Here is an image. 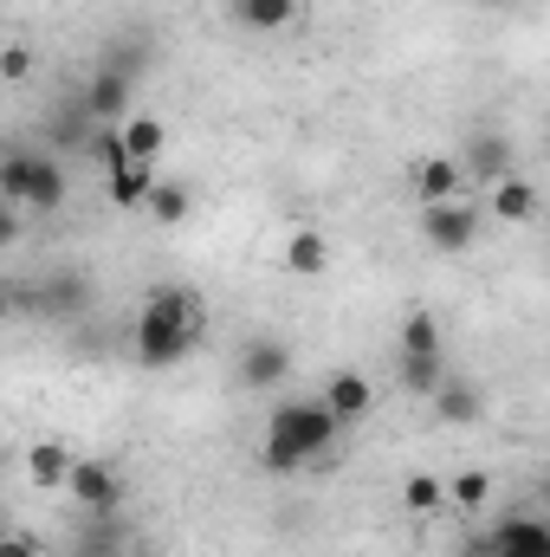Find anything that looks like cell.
Instances as JSON below:
<instances>
[{
    "label": "cell",
    "mask_w": 550,
    "mask_h": 557,
    "mask_svg": "<svg viewBox=\"0 0 550 557\" xmlns=\"http://www.w3.org/2000/svg\"><path fill=\"white\" fill-rule=\"evenodd\" d=\"M201 324H208V311H201V298H195L188 285H155L137 305L130 350H137L142 370H175V363H188V350L201 344Z\"/></svg>",
    "instance_id": "cell-1"
},
{
    "label": "cell",
    "mask_w": 550,
    "mask_h": 557,
    "mask_svg": "<svg viewBox=\"0 0 550 557\" xmlns=\"http://www.w3.org/2000/svg\"><path fill=\"white\" fill-rule=\"evenodd\" d=\"M343 441V421L330 416L317 396H285L266 421V467L273 473H298L304 460H317V454H330Z\"/></svg>",
    "instance_id": "cell-2"
},
{
    "label": "cell",
    "mask_w": 550,
    "mask_h": 557,
    "mask_svg": "<svg viewBox=\"0 0 550 557\" xmlns=\"http://www.w3.org/2000/svg\"><path fill=\"white\" fill-rule=\"evenodd\" d=\"M65 195H72V182H65L59 156H46V149H7L0 156V201H13L20 214H59Z\"/></svg>",
    "instance_id": "cell-3"
},
{
    "label": "cell",
    "mask_w": 550,
    "mask_h": 557,
    "mask_svg": "<svg viewBox=\"0 0 550 557\" xmlns=\"http://www.w3.org/2000/svg\"><path fill=\"white\" fill-rule=\"evenodd\" d=\"M130 91H137V72L130 65H98L85 78V91H78V111L91 124H124L130 117Z\"/></svg>",
    "instance_id": "cell-4"
},
{
    "label": "cell",
    "mask_w": 550,
    "mask_h": 557,
    "mask_svg": "<svg viewBox=\"0 0 550 557\" xmlns=\"http://www.w3.org/2000/svg\"><path fill=\"white\" fill-rule=\"evenodd\" d=\"M479 208L473 201H434V208H421V240L434 247V253H466L473 240H479Z\"/></svg>",
    "instance_id": "cell-5"
},
{
    "label": "cell",
    "mask_w": 550,
    "mask_h": 557,
    "mask_svg": "<svg viewBox=\"0 0 550 557\" xmlns=\"http://www.w3.org/2000/svg\"><path fill=\"white\" fill-rule=\"evenodd\" d=\"M59 493H72L85 512H117L124 506V473L111 460H72V473H65Z\"/></svg>",
    "instance_id": "cell-6"
},
{
    "label": "cell",
    "mask_w": 550,
    "mask_h": 557,
    "mask_svg": "<svg viewBox=\"0 0 550 557\" xmlns=\"http://www.w3.org/2000/svg\"><path fill=\"white\" fill-rule=\"evenodd\" d=\"M486 557H550V525L532 512H505L492 532H479Z\"/></svg>",
    "instance_id": "cell-7"
},
{
    "label": "cell",
    "mask_w": 550,
    "mask_h": 557,
    "mask_svg": "<svg viewBox=\"0 0 550 557\" xmlns=\"http://www.w3.org/2000/svg\"><path fill=\"white\" fill-rule=\"evenodd\" d=\"M240 389H278V383H291V344H278V337H253L247 350H240Z\"/></svg>",
    "instance_id": "cell-8"
},
{
    "label": "cell",
    "mask_w": 550,
    "mask_h": 557,
    "mask_svg": "<svg viewBox=\"0 0 550 557\" xmlns=\"http://www.w3.org/2000/svg\"><path fill=\"white\" fill-rule=\"evenodd\" d=\"M330 416L343 421V428H357V421L370 416V403H376V389H370V376L363 370H337L330 383H324V396H317Z\"/></svg>",
    "instance_id": "cell-9"
},
{
    "label": "cell",
    "mask_w": 550,
    "mask_h": 557,
    "mask_svg": "<svg viewBox=\"0 0 550 557\" xmlns=\"http://www.w3.org/2000/svg\"><path fill=\"white\" fill-rule=\"evenodd\" d=\"M414 201L421 208H434V201H460V188H466V175H460V156H427V162H414Z\"/></svg>",
    "instance_id": "cell-10"
},
{
    "label": "cell",
    "mask_w": 550,
    "mask_h": 557,
    "mask_svg": "<svg viewBox=\"0 0 550 557\" xmlns=\"http://www.w3.org/2000/svg\"><path fill=\"white\" fill-rule=\"evenodd\" d=\"M453 370H447V350H396V383H402V396H434L440 383H447Z\"/></svg>",
    "instance_id": "cell-11"
},
{
    "label": "cell",
    "mask_w": 550,
    "mask_h": 557,
    "mask_svg": "<svg viewBox=\"0 0 550 557\" xmlns=\"http://www.w3.org/2000/svg\"><path fill=\"white\" fill-rule=\"evenodd\" d=\"M460 175H466V182H486V188H492V182L518 175V156H512V143H505V137H492V131H486V137H473L466 162H460Z\"/></svg>",
    "instance_id": "cell-12"
},
{
    "label": "cell",
    "mask_w": 550,
    "mask_h": 557,
    "mask_svg": "<svg viewBox=\"0 0 550 557\" xmlns=\"http://www.w3.org/2000/svg\"><path fill=\"white\" fill-rule=\"evenodd\" d=\"M142 214H149L155 227H182V221L195 214V188L175 182V175H155V188L142 195Z\"/></svg>",
    "instance_id": "cell-13"
},
{
    "label": "cell",
    "mask_w": 550,
    "mask_h": 557,
    "mask_svg": "<svg viewBox=\"0 0 550 557\" xmlns=\"http://www.w3.org/2000/svg\"><path fill=\"white\" fill-rule=\"evenodd\" d=\"M155 175H162L155 162H130V156H124V162H117V169L104 175V195H111V208L137 214V208H142V195L155 188Z\"/></svg>",
    "instance_id": "cell-14"
},
{
    "label": "cell",
    "mask_w": 550,
    "mask_h": 557,
    "mask_svg": "<svg viewBox=\"0 0 550 557\" xmlns=\"http://www.w3.org/2000/svg\"><path fill=\"white\" fill-rule=\"evenodd\" d=\"M330 267V240L317 234V227H291V240H285V273L291 278H324Z\"/></svg>",
    "instance_id": "cell-15"
},
{
    "label": "cell",
    "mask_w": 550,
    "mask_h": 557,
    "mask_svg": "<svg viewBox=\"0 0 550 557\" xmlns=\"http://www.w3.org/2000/svg\"><path fill=\"white\" fill-rule=\"evenodd\" d=\"M117 137H124V156H130V162H162L168 124H162V117H149V111H130V117L117 124Z\"/></svg>",
    "instance_id": "cell-16"
},
{
    "label": "cell",
    "mask_w": 550,
    "mask_h": 557,
    "mask_svg": "<svg viewBox=\"0 0 550 557\" xmlns=\"http://www.w3.org/2000/svg\"><path fill=\"white\" fill-rule=\"evenodd\" d=\"M492 214H499L505 227H525V221L538 214V188H532L525 175H505V182H492Z\"/></svg>",
    "instance_id": "cell-17"
},
{
    "label": "cell",
    "mask_w": 550,
    "mask_h": 557,
    "mask_svg": "<svg viewBox=\"0 0 550 557\" xmlns=\"http://www.w3.org/2000/svg\"><path fill=\"white\" fill-rule=\"evenodd\" d=\"M234 20L247 33H285L298 20V0H234Z\"/></svg>",
    "instance_id": "cell-18"
},
{
    "label": "cell",
    "mask_w": 550,
    "mask_h": 557,
    "mask_svg": "<svg viewBox=\"0 0 550 557\" xmlns=\"http://www.w3.org/2000/svg\"><path fill=\"white\" fill-rule=\"evenodd\" d=\"M427 403H434V416L453 421V428L479 421V389H473V383H460V376H447V383H440V389H434Z\"/></svg>",
    "instance_id": "cell-19"
},
{
    "label": "cell",
    "mask_w": 550,
    "mask_h": 557,
    "mask_svg": "<svg viewBox=\"0 0 550 557\" xmlns=\"http://www.w3.org/2000/svg\"><path fill=\"white\" fill-rule=\"evenodd\" d=\"M26 473H33V486H65V473H72V454L59 447V441H39L33 454H26Z\"/></svg>",
    "instance_id": "cell-20"
},
{
    "label": "cell",
    "mask_w": 550,
    "mask_h": 557,
    "mask_svg": "<svg viewBox=\"0 0 550 557\" xmlns=\"http://www.w3.org/2000/svg\"><path fill=\"white\" fill-rule=\"evenodd\" d=\"M492 486H499V480H492L486 467H466V473H453V480H447V506H460V512H479V506L492 499Z\"/></svg>",
    "instance_id": "cell-21"
},
{
    "label": "cell",
    "mask_w": 550,
    "mask_h": 557,
    "mask_svg": "<svg viewBox=\"0 0 550 557\" xmlns=\"http://www.w3.org/2000/svg\"><path fill=\"white\" fill-rule=\"evenodd\" d=\"M402 506H409L414 519L440 512V506H447V480H440V473H409V480H402Z\"/></svg>",
    "instance_id": "cell-22"
},
{
    "label": "cell",
    "mask_w": 550,
    "mask_h": 557,
    "mask_svg": "<svg viewBox=\"0 0 550 557\" xmlns=\"http://www.w3.org/2000/svg\"><path fill=\"white\" fill-rule=\"evenodd\" d=\"M396 350H447L440 318H434V311H409V318H402V331H396Z\"/></svg>",
    "instance_id": "cell-23"
},
{
    "label": "cell",
    "mask_w": 550,
    "mask_h": 557,
    "mask_svg": "<svg viewBox=\"0 0 550 557\" xmlns=\"http://www.w3.org/2000/svg\"><path fill=\"white\" fill-rule=\"evenodd\" d=\"M85 149H91V162H98V175H111V169L124 162V137H117V124H98Z\"/></svg>",
    "instance_id": "cell-24"
},
{
    "label": "cell",
    "mask_w": 550,
    "mask_h": 557,
    "mask_svg": "<svg viewBox=\"0 0 550 557\" xmlns=\"http://www.w3.org/2000/svg\"><path fill=\"white\" fill-rule=\"evenodd\" d=\"M33 72H39L33 46H0V85H26Z\"/></svg>",
    "instance_id": "cell-25"
},
{
    "label": "cell",
    "mask_w": 550,
    "mask_h": 557,
    "mask_svg": "<svg viewBox=\"0 0 550 557\" xmlns=\"http://www.w3.org/2000/svg\"><path fill=\"white\" fill-rule=\"evenodd\" d=\"M72 557H124V552H117V539H111V532H85V539L72 545Z\"/></svg>",
    "instance_id": "cell-26"
},
{
    "label": "cell",
    "mask_w": 550,
    "mask_h": 557,
    "mask_svg": "<svg viewBox=\"0 0 550 557\" xmlns=\"http://www.w3.org/2000/svg\"><path fill=\"white\" fill-rule=\"evenodd\" d=\"M20 227H26V214H20L13 201H0V247H13V240H20Z\"/></svg>",
    "instance_id": "cell-27"
},
{
    "label": "cell",
    "mask_w": 550,
    "mask_h": 557,
    "mask_svg": "<svg viewBox=\"0 0 550 557\" xmlns=\"http://www.w3.org/2000/svg\"><path fill=\"white\" fill-rule=\"evenodd\" d=\"M0 557H39V545L26 532H0Z\"/></svg>",
    "instance_id": "cell-28"
},
{
    "label": "cell",
    "mask_w": 550,
    "mask_h": 557,
    "mask_svg": "<svg viewBox=\"0 0 550 557\" xmlns=\"http://www.w3.org/2000/svg\"><path fill=\"white\" fill-rule=\"evenodd\" d=\"M453 557H486V545H479V539H466V545H460Z\"/></svg>",
    "instance_id": "cell-29"
},
{
    "label": "cell",
    "mask_w": 550,
    "mask_h": 557,
    "mask_svg": "<svg viewBox=\"0 0 550 557\" xmlns=\"http://www.w3.org/2000/svg\"><path fill=\"white\" fill-rule=\"evenodd\" d=\"M7 318H13V298H7V285H0V324H7Z\"/></svg>",
    "instance_id": "cell-30"
},
{
    "label": "cell",
    "mask_w": 550,
    "mask_h": 557,
    "mask_svg": "<svg viewBox=\"0 0 550 557\" xmlns=\"http://www.w3.org/2000/svg\"><path fill=\"white\" fill-rule=\"evenodd\" d=\"M479 7H499V0H479Z\"/></svg>",
    "instance_id": "cell-31"
},
{
    "label": "cell",
    "mask_w": 550,
    "mask_h": 557,
    "mask_svg": "<svg viewBox=\"0 0 550 557\" xmlns=\"http://www.w3.org/2000/svg\"><path fill=\"white\" fill-rule=\"evenodd\" d=\"M0 434H7V421H0Z\"/></svg>",
    "instance_id": "cell-32"
}]
</instances>
